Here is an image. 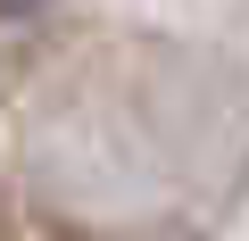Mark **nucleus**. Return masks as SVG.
Masks as SVG:
<instances>
[{
    "label": "nucleus",
    "mask_w": 249,
    "mask_h": 241,
    "mask_svg": "<svg viewBox=\"0 0 249 241\" xmlns=\"http://www.w3.org/2000/svg\"><path fill=\"white\" fill-rule=\"evenodd\" d=\"M42 9V0H0V17H34Z\"/></svg>",
    "instance_id": "nucleus-1"
}]
</instances>
